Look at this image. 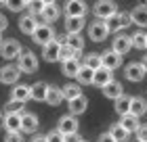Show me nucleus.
I'll list each match as a JSON object with an SVG mask.
<instances>
[{"mask_svg":"<svg viewBox=\"0 0 147 142\" xmlns=\"http://www.w3.org/2000/svg\"><path fill=\"white\" fill-rule=\"evenodd\" d=\"M21 52H23V48H21V44H19V40H15V38H9V40H4V42L0 44V57L4 61H15Z\"/></svg>","mask_w":147,"mask_h":142,"instance_id":"f257e3e1","label":"nucleus"},{"mask_svg":"<svg viewBox=\"0 0 147 142\" xmlns=\"http://www.w3.org/2000/svg\"><path fill=\"white\" fill-rule=\"evenodd\" d=\"M105 23H107V29H109V33L113 31V33H118V31H122V29H126L128 25L132 23L130 21V13H116V15H111L109 19H105Z\"/></svg>","mask_w":147,"mask_h":142,"instance_id":"f03ea898","label":"nucleus"},{"mask_svg":"<svg viewBox=\"0 0 147 142\" xmlns=\"http://www.w3.org/2000/svg\"><path fill=\"white\" fill-rule=\"evenodd\" d=\"M17 67L21 73H34L38 71V57L32 50H25L17 57Z\"/></svg>","mask_w":147,"mask_h":142,"instance_id":"7ed1b4c3","label":"nucleus"},{"mask_svg":"<svg viewBox=\"0 0 147 142\" xmlns=\"http://www.w3.org/2000/svg\"><path fill=\"white\" fill-rule=\"evenodd\" d=\"M32 40H34L36 44L44 46L49 44L51 40H55V29H53L51 23H38V27L34 29V33H32Z\"/></svg>","mask_w":147,"mask_h":142,"instance_id":"20e7f679","label":"nucleus"},{"mask_svg":"<svg viewBox=\"0 0 147 142\" xmlns=\"http://www.w3.org/2000/svg\"><path fill=\"white\" fill-rule=\"evenodd\" d=\"M92 13H95V17L97 19H109L111 15H116L118 13V6L113 0H97L95 6H92Z\"/></svg>","mask_w":147,"mask_h":142,"instance_id":"39448f33","label":"nucleus"},{"mask_svg":"<svg viewBox=\"0 0 147 142\" xmlns=\"http://www.w3.org/2000/svg\"><path fill=\"white\" fill-rule=\"evenodd\" d=\"M107 36H109V29H107V23L103 19H97V21H92L88 25V38L92 42H103Z\"/></svg>","mask_w":147,"mask_h":142,"instance_id":"423d86ee","label":"nucleus"},{"mask_svg":"<svg viewBox=\"0 0 147 142\" xmlns=\"http://www.w3.org/2000/svg\"><path fill=\"white\" fill-rule=\"evenodd\" d=\"M65 17H84L86 15V2L84 0H65Z\"/></svg>","mask_w":147,"mask_h":142,"instance_id":"0eeeda50","label":"nucleus"},{"mask_svg":"<svg viewBox=\"0 0 147 142\" xmlns=\"http://www.w3.org/2000/svg\"><path fill=\"white\" fill-rule=\"evenodd\" d=\"M19 75H21V71H19L17 65H4V67H0V82H2V84H17Z\"/></svg>","mask_w":147,"mask_h":142,"instance_id":"6e6552de","label":"nucleus"},{"mask_svg":"<svg viewBox=\"0 0 147 142\" xmlns=\"http://www.w3.org/2000/svg\"><path fill=\"white\" fill-rule=\"evenodd\" d=\"M132 48V40H130V36H124V33H118L116 38H113V42H111V50H116L118 55H126Z\"/></svg>","mask_w":147,"mask_h":142,"instance_id":"1a4fd4ad","label":"nucleus"},{"mask_svg":"<svg viewBox=\"0 0 147 142\" xmlns=\"http://www.w3.org/2000/svg\"><path fill=\"white\" fill-rule=\"evenodd\" d=\"M57 130L63 134H71V132H78V119H76V115H63L61 119H59V123H57Z\"/></svg>","mask_w":147,"mask_h":142,"instance_id":"9d476101","label":"nucleus"},{"mask_svg":"<svg viewBox=\"0 0 147 142\" xmlns=\"http://www.w3.org/2000/svg\"><path fill=\"white\" fill-rule=\"evenodd\" d=\"M59 48H61V44L57 40H51L49 44L42 46V59L46 63H57L59 61Z\"/></svg>","mask_w":147,"mask_h":142,"instance_id":"9b49d317","label":"nucleus"},{"mask_svg":"<svg viewBox=\"0 0 147 142\" xmlns=\"http://www.w3.org/2000/svg\"><path fill=\"white\" fill-rule=\"evenodd\" d=\"M2 125H4L6 132H17V130H21V113L6 111V115L2 117Z\"/></svg>","mask_w":147,"mask_h":142,"instance_id":"f8f14e48","label":"nucleus"},{"mask_svg":"<svg viewBox=\"0 0 147 142\" xmlns=\"http://www.w3.org/2000/svg\"><path fill=\"white\" fill-rule=\"evenodd\" d=\"M122 65V55H118L116 50H105L101 55V67H107V69H118Z\"/></svg>","mask_w":147,"mask_h":142,"instance_id":"ddd939ff","label":"nucleus"},{"mask_svg":"<svg viewBox=\"0 0 147 142\" xmlns=\"http://www.w3.org/2000/svg\"><path fill=\"white\" fill-rule=\"evenodd\" d=\"M67 107H69L71 115H82L86 111V107H88V100H86L84 94H78V96H74V98L67 100Z\"/></svg>","mask_w":147,"mask_h":142,"instance_id":"4468645a","label":"nucleus"},{"mask_svg":"<svg viewBox=\"0 0 147 142\" xmlns=\"http://www.w3.org/2000/svg\"><path fill=\"white\" fill-rule=\"evenodd\" d=\"M124 75H126L128 82H141V79L145 77V69H143L141 63H130V65H126Z\"/></svg>","mask_w":147,"mask_h":142,"instance_id":"2eb2a0df","label":"nucleus"},{"mask_svg":"<svg viewBox=\"0 0 147 142\" xmlns=\"http://www.w3.org/2000/svg\"><path fill=\"white\" fill-rule=\"evenodd\" d=\"M124 94V88L120 82H116V79H111V82H107L103 86V96L105 98H111V100H116L118 96H122Z\"/></svg>","mask_w":147,"mask_h":142,"instance_id":"dca6fc26","label":"nucleus"},{"mask_svg":"<svg viewBox=\"0 0 147 142\" xmlns=\"http://www.w3.org/2000/svg\"><path fill=\"white\" fill-rule=\"evenodd\" d=\"M130 21L135 23V25H139V27H147V6L145 4H139V6L132 9Z\"/></svg>","mask_w":147,"mask_h":142,"instance_id":"f3484780","label":"nucleus"},{"mask_svg":"<svg viewBox=\"0 0 147 142\" xmlns=\"http://www.w3.org/2000/svg\"><path fill=\"white\" fill-rule=\"evenodd\" d=\"M84 25V17H65V33H82Z\"/></svg>","mask_w":147,"mask_h":142,"instance_id":"a211bd4d","label":"nucleus"},{"mask_svg":"<svg viewBox=\"0 0 147 142\" xmlns=\"http://www.w3.org/2000/svg\"><path fill=\"white\" fill-rule=\"evenodd\" d=\"M38 117L34 113H21V132L25 134H32V132H36L38 130Z\"/></svg>","mask_w":147,"mask_h":142,"instance_id":"6ab92c4d","label":"nucleus"},{"mask_svg":"<svg viewBox=\"0 0 147 142\" xmlns=\"http://www.w3.org/2000/svg\"><path fill=\"white\" fill-rule=\"evenodd\" d=\"M111 69H107V67H99V69H95V73H92V84L103 88L107 82H111Z\"/></svg>","mask_w":147,"mask_h":142,"instance_id":"aec40b11","label":"nucleus"},{"mask_svg":"<svg viewBox=\"0 0 147 142\" xmlns=\"http://www.w3.org/2000/svg\"><path fill=\"white\" fill-rule=\"evenodd\" d=\"M36 27H38V21H36V15H32V13H28V15H23L19 19V29L23 33H28V36H32Z\"/></svg>","mask_w":147,"mask_h":142,"instance_id":"412c9836","label":"nucleus"},{"mask_svg":"<svg viewBox=\"0 0 147 142\" xmlns=\"http://www.w3.org/2000/svg\"><path fill=\"white\" fill-rule=\"evenodd\" d=\"M78 69H80V61H78L76 57L61 61V73H63L65 77H76Z\"/></svg>","mask_w":147,"mask_h":142,"instance_id":"4be33fe9","label":"nucleus"},{"mask_svg":"<svg viewBox=\"0 0 147 142\" xmlns=\"http://www.w3.org/2000/svg\"><path fill=\"white\" fill-rule=\"evenodd\" d=\"M40 17L44 19V23H55L59 17H61V9H59L57 4H46L42 13H40Z\"/></svg>","mask_w":147,"mask_h":142,"instance_id":"5701e85b","label":"nucleus"},{"mask_svg":"<svg viewBox=\"0 0 147 142\" xmlns=\"http://www.w3.org/2000/svg\"><path fill=\"white\" fill-rule=\"evenodd\" d=\"M11 100H17V103H25V100H30V86L15 84V88L11 90Z\"/></svg>","mask_w":147,"mask_h":142,"instance_id":"b1692460","label":"nucleus"},{"mask_svg":"<svg viewBox=\"0 0 147 142\" xmlns=\"http://www.w3.org/2000/svg\"><path fill=\"white\" fill-rule=\"evenodd\" d=\"M120 125H122L128 134H132V132H137V127H139V117L132 115V113L120 115Z\"/></svg>","mask_w":147,"mask_h":142,"instance_id":"393cba45","label":"nucleus"},{"mask_svg":"<svg viewBox=\"0 0 147 142\" xmlns=\"http://www.w3.org/2000/svg\"><path fill=\"white\" fill-rule=\"evenodd\" d=\"M46 88H49V84H44V82H36L34 86H30V98L32 100H38V103H44Z\"/></svg>","mask_w":147,"mask_h":142,"instance_id":"a878e982","label":"nucleus"},{"mask_svg":"<svg viewBox=\"0 0 147 142\" xmlns=\"http://www.w3.org/2000/svg\"><path fill=\"white\" fill-rule=\"evenodd\" d=\"M128 113L137 115V117L145 115V113H147V100L141 98V96H132V98H130V111H128Z\"/></svg>","mask_w":147,"mask_h":142,"instance_id":"bb28decb","label":"nucleus"},{"mask_svg":"<svg viewBox=\"0 0 147 142\" xmlns=\"http://www.w3.org/2000/svg\"><path fill=\"white\" fill-rule=\"evenodd\" d=\"M46 103H49L51 107H57V105H61V100H63V94H61V88H57V86H49L46 88Z\"/></svg>","mask_w":147,"mask_h":142,"instance_id":"cd10ccee","label":"nucleus"},{"mask_svg":"<svg viewBox=\"0 0 147 142\" xmlns=\"http://www.w3.org/2000/svg\"><path fill=\"white\" fill-rule=\"evenodd\" d=\"M92 73H95V69H90V67H86V65H80V69H78V73H76L78 84H80V86L92 84Z\"/></svg>","mask_w":147,"mask_h":142,"instance_id":"c85d7f7f","label":"nucleus"},{"mask_svg":"<svg viewBox=\"0 0 147 142\" xmlns=\"http://www.w3.org/2000/svg\"><path fill=\"white\" fill-rule=\"evenodd\" d=\"M113 109H116L118 115H126L130 111V96H126V94L118 96L116 100H113Z\"/></svg>","mask_w":147,"mask_h":142,"instance_id":"c756f323","label":"nucleus"},{"mask_svg":"<svg viewBox=\"0 0 147 142\" xmlns=\"http://www.w3.org/2000/svg\"><path fill=\"white\" fill-rule=\"evenodd\" d=\"M65 44L71 46L76 52H82L84 50V40L80 33H65Z\"/></svg>","mask_w":147,"mask_h":142,"instance_id":"7c9ffc66","label":"nucleus"},{"mask_svg":"<svg viewBox=\"0 0 147 142\" xmlns=\"http://www.w3.org/2000/svg\"><path fill=\"white\" fill-rule=\"evenodd\" d=\"M109 134H111V138L116 140V142H128V136H130V134L126 132L120 123H113L109 127Z\"/></svg>","mask_w":147,"mask_h":142,"instance_id":"2f4dec72","label":"nucleus"},{"mask_svg":"<svg viewBox=\"0 0 147 142\" xmlns=\"http://www.w3.org/2000/svg\"><path fill=\"white\" fill-rule=\"evenodd\" d=\"M61 94H63V100H69L78 94H82V90H80V84H65L61 88Z\"/></svg>","mask_w":147,"mask_h":142,"instance_id":"473e14b6","label":"nucleus"},{"mask_svg":"<svg viewBox=\"0 0 147 142\" xmlns=\"http://www.w3.org/2000/svg\"><path fill=\"white\" fill-rule=\"evenodd\" d=\"M84 65L90 67V69H99L101 67V55H97V52H88L84 59Z\"/></svg>","mask_w":147,"mask_h":142,"instance_id":"72a5a7b5","label":"nucleus"},{"mask_svg":"<svg viewBox=\"0 0 147 142\" xmlns=\"http://www.w3.org/2000/svg\"><path fill=\"white\" fill-rule=\"evenodd\" d=\"M132 40V48H145V40H147V33L145 31H137L130 36Z\"/></svg>","mask_w":147,"mask_h":142,"instance_id":"f704fd0d","label":"nucleus"},{"mask_svg":"<svg viewBox=\"0 0 147 142\" xmlns=\"http://www.w3.org/2000/svg\"><path fill=\"white\" fill-rule=\"evenodd\" d=\"M78 52L71 48V46L67 44H61V48H59V61H65V59H71V57H76Z\"/></svg>","mask_w":147,"mask_h":142,"instance_id":"c9c22d12","label":"nucleus"},{"mask_svg":"<svg viewBox=\"0 0 147 142\" xmlns=\"http://www.w3.org/2000/svg\"><path fill=\"white\" fill-rule=\"evenodd\" d=\"M4 4H6V9L13 11V13H19V11L25 9V0H4Z\"/></svg>","mask_w":147,"mask_h":142,"instance_id":"e433bc0d","label":"nucleus"},{"mask_svg":"<svg viewBox=\"0 0 147 142\" xmlns=\"http://www.w3.org/2000/svg\"><path fill=\"white\" fill-rule=\"evenodd\" d=\"M25 6L30 9V13H32V15H40V13H42V9H44L46 4L42 2V0H30V2L25 4Z\"/></svg>","mask_w":147,"mask_h":142,"instance_id":"4c0bfd02","label":"nucleus"},{"mask_svg":"<svg viewBox=\"0 0 147 142\" xmlns=\"http://www.w3.org/2000/svg\"><path fill=\"white\" fill-rule=\"evenodd\" d=\"M4 142H25V140H23V134H21V130H17V132H6V138H4Z\"/></svg>","mask_w":147,"mask_h":142,"instance_id":"58836bf2","label":"nucleus"},{"mask_svg":"<svg viewBox=\"0 0 147 142\" xmlns=\"http://www.w3.org/2000/svg\"><path fill=\"white\" fill-rule=\"evenodd\" d=\"M46 142H63V134L55 130V132H49L46 134Z\"/></svg>","mask_w":147,"mask_h":142,"instance_id":"ea45409f","label":"nucleus"},{"mask_svg":"<svg viewBox=\"0 0 147 142\" xmlns=\"http://www.w3.org/2000/svg\"><path fill=\"white\" fill-rule=\"evenodd\" d=\"M6 111L23 113V103H17V100H9V105H6Z\"/></svg>","mask_w":147,"mask_h":142,"instance_id":"a19ab883","label":"nucleus"},{"mask_svg":"<svg viewBox=\"0 0 147 142\" xmlns=\"http://www.w3.org/2000/svg\"><path fill=\"white\" fill-rule=\"evenodd\" d=\"M135 134H137V140L139 142H147V125H139Z\"/></svg>","mask_w":147,"mask_h":142,"instance_id":"79ce46f5","label":"nucleus"},{"mask_svg":"<svg viewBox=\"0 0 147 142\" xmlns=\"http://www.w3.org/2000/svg\"><path fill=\"white\" fill-rule=\"evenodd\" d=\"M63 142H82V136L78 132H71V134H65L63 136Z\"/></svg>","mask_w":147,"mask_h":142,"instance_id":"37998d69","label":"nucleus"},{"mask_svg":"<svg viewBox=\"0 0 147 142\" xmlns=\"http://www.w3.org/2000/svg\"><path fill=\"white\" fill-rule=\"evenodd\" d=\"M97 142H116V140L111 138V134H109V132H105V134H101V136H99Z\"/></svg>","mask_w":147,"mask_h":142,"instance_id":"c03bdc74","label":"nucleus"},{"mask_svg":"<svg viewBox=\"0 0 147 142\" xmlns=\"http://www.w3.org/2000/svg\"><path fill=\"white\" fill-rule=\"evenodd\" d=\"M6 27H9V19H6L4 15H0V31H4Z\"/></svg>","mask_w":147,"mask_h":142,"instance_id":"a18cd8bd","label":"nucleus"},{"mask_svg":"<svg viewBox=\"0 0 147 142\" xmlns=\"http://www.w3.org/2000/svg\"><path fill=\"white\" fill-rule=\"evenodd\" d=\"M30 142H46V136H34Z\"/></svg>","mask_w":147,"mask_h":142,"instance_id":"49530a36","label":"nucleus"},{"mask_svg":"<svg viewBox=\"0 0 147 142\" xmlns=\"http://www.w3.org/2000/svg\"><path fill=\"white\" fill-rule=\"evenodd\" d=\"M141 65H143V69H145V73H147V57H143V61H141Z\"/></svg>","mask_w":147,"mask_h":142,"instance_id":"de8ad7c7","label":"nucleus"},{"mask_svg":"<svg viewBox=\"0 0 147 142\" xmlns=\"http://www.w3.org/2000/svg\"><path fill=\"white\" fill-rule=\"evenodd\" d=\"M44 4H57V0H42Z\"/></svg>","mask_w":147,"mask_h":142,"instance_id":"09e8293b","label":"nucleus"},{"mask_svg":"<svg viewBox=\"0 0 147 142\" xmlns=\"http://www.w3.org/2000/svg\"><path fill=\"white\" fill-rule=\"evenodd\" d=\"M0 33H2V31H0ZM0 44H2V38H0Z\"/></svg>","mask_w":147,"mask_h":142,"instance_id":"8fccbe9b","label":"nucleus"},{"mask_svg":"<svg viewBox=\"0 0 147 142\" xmlns=\"http://www.w3.org/2000/svg\"><path fill=\"white\" fill-rule=\"evenodd\" d=\"M145 48H147V40H145Z\"/></svg>","mask_w":147,"mask_h":142,"instance_id":"3c124183","label":"nucleus"},{"mask_svg":"<svg viewBox=\"0 0 147 142\" xmlns=\"http://www.w3.org/2000/svg\"><path fill=\"white\" fill-rule=\"evenodd\" d=\"M28 2H30V0H25V4H28Z\"/></svg>","mask_w":147,"mask_h":142,"instance_id":"603ef678","label":"nucleus"},{"mask_svg":"<svg viewBox=\"0 0 147 142\" xmlns=\"http://www.w3.org/2000/svg\"><path fill=\"white\" fill-rule=\"evenodd\" d=\"M0 119H2V113H0Z\"/></svg>","mask_w":147,"mask_h":142,"instance_id":"864d4df0","label":"nucleus"},{"mask_svg":"<svg viewBox=\"0 0 147 142\" xmlns=\"http://www.w3.org/2000/svg\"><path fill=\"white\" fill-rule=\"evenodd\" d=\"M135 142H139V140H135Z\"/></svg>","mask_w":147,"mask_h":142,"instance_id":"5fc2aeb1","label":"nucleus"},{"mask_svg":"<svg viewBox=\"0 0 147 142\" xmlns=\"http://www.w3.org/2000/svg\"><path fill=\"white\" fill-rule=\"evenodd\" d=\"M82 142H84V140H82Z\"/></svg>","mask_w":147,"mask_h":142,"instance_id":"6e6d98bb","label":"nucleus"}]
</instances>
